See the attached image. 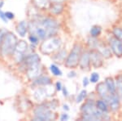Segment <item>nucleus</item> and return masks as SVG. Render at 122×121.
<instances>
[{
  "label": "nucleus",
  "mask_w": 122,
  "mask_h": 121,
  "mask_svg": "<svg viewBox=\"0 0 122 121\" xmlns=\"http://www.w3.org/2000/svg\"><path fill=\"white\" fill-rule=\"evenodd\" d=\"M51 79L48 76H40L33 81V84L37 85H47L51 84Z\"/></svg>",
  "instance_id": "4468645a"
},
{
  "label": "nucleus",
  "mask_w": 122,
  "mask_h": 121,
  "mask_svg": "<svg viewBox=\"0 0 122 121\" xmlns=\"http://www.w3.org/2000/svg\"><path fill=\"white\" fill-rule=\"evenodd\" d=\"M113 35H115V38L122 41V29L115 28L113 29Z\"/></svg>",
  "instance_id": "4be33fe9"
},
{
  "label": "nucleus",
  "mask_w": 122,
  "mask_h": 121,
  "mask_svg": "<svg viewBox=\"0 0 122 121\" xmlns=\"http://www.w3.org/2000/svg\"><path fill=\"white\" fill-rule=\"evenodd\" d=\"M105 84L107 85L108 91H109L111 93H116V91H117V88H116L115 85V82L112 78H107L106 79Z\"/></svg>",
  "instance_id": "2eb2a0df"
},
{
  "label": "nucleus",
  "mask_w": 122,
  "mask_h": 121,
  "mask_svg": "<svg viewBox=\"0 0 122 121\" xmlns=\"http://www.w3.org/2000/svg\"><path fill=\"white\" fill-rule=\"evenodd\" d=\"M27 49V43L25 41H20V43H17L15 48L14 50V55L15 56V58L20 57V61H21V57H23L25 52Z\"/></svg>",
  "instance_id": "6e6552de"
},
{
  "label": "nucleus",
  "mask_w": 122,
  "mask_h": 121,
  "mask_svg": "<svg viewBox=\"0 0 122 121\" xmlns=\"http://www.w3.org/2000/svg\"><path fill=\"white\" fill-rule=\"evenodd\" d=\"M63 90H64V96H68V92H67V90H66V89H65V88H64V89H63Z\"/></svg>",
  "instance_id": "2f4dec72"
},
{
  "label": "nucleus",
  "mask_w": 122,
  "mask_h": 121,
  "mask_svg": "<svg viewBox=\"0 0 122 121\" xmlns=\"http://www.w3.org/2000/svg\"><path fill=\"white\" fill-rule=\"evenodd\" d=\"M88 84H89V79L86 78V77H85V78L83 79V86L86 87Z\"/></svg>",
  "instance_id": "cd10ccee"
},
{
  "label": "nucleus",
  "mask_w": 122,
  "mask_h": 121,
  "mask_svg": "<svg viewBox=\"0 0 122 121\" xmlns=\"http://www.w3.org/2000/svg\"><path fill=\"white\" fill-rule=\"evenodd\" d=\"M0 18L3 20L4 22L7 23V18L6 17V16H5V12H3L2 10H0Z\"/></svg>",
  "instance_id": "bb28decb"
},
{
  "label": "nucleus",
  "mask_w": 122,
  "mask_h": 121,
  "mask_svg": "<svg viewBox=\"0 0 122 121\" xmlns=\"http://www.w3.org/2000/svg\"><path fill=\"white\" fill-rule=\"evenodd\" d=\"M33 2H34V4L39 8L47 7V6L49 4L48 0H33Z\"/></svg>",
  "instance_id": "a211bd4d"
},
{
  "label": "nucleus",
  "mask_w": 122,
  "mask_h": 121,
  "mask_svg": "<svg viewBox=\"0 0 122 121\" xmlns=\"http://www.w3.org/2000/svg\"><path fill=\"white\" fill-rule=\"evenodd\" d=\"M96 106L98 109H99L100 110H102L103 112H107L108 110V106L107 104V102L105 100H99L96 103Z\"/></svg>",
  "instance_id": "f3484780"
},
{
  "label": "nucleus",
  "mask_w": 122,
  "mask_h": 121,
  "mask_svg": "<svg viewBox=\"0 0 122 121\" xmlns=\"http://www.w3.org/2000/svg\"><path fill=\"white\" fill-rule=\"evenodd\" d=\"M3 34L2 31H0V44H1V43H2V40H3Z\"/></svg>",
  "instance_id": "7c9ffc66"
},
{
  "label": "nucleus",
  "mask_w": 122,
  "mask_h": 121,
  "mask_svg": "<svg viewBox=\"0 0 122 121\" xmlns=\"http://www.w3.org/2000/svg\"><path fill=\"white\" fill-rule=\"evenodd\" d=\"M99 52L101 53L102 55H103V57H109L110 55H111V53H110V51L109 49L107 48L105 46H99Z\"/></svg>",
  "instance_id": "aec40b11"
},
{
  "label": "nucleus",
  "mask_w": 122,
  "mask_h": 121,
  "mask_svg": "<svg viewBox=\"0 0 122 121\" xmlns=\"http://www.w3.org/2000/svg\"><path fill=\"white\" fill-rule=\"evenodd\" d=\"M64 110L66 109V110H69V108H68V106H67V105H64Z\"/></svg>",
  "instance_id": "473e14b6"
},
{
  "label": "nucleus",
  "mask_w": 122,
  "mask_h": 121,
  "mask_svg": "<svg viewBox=\"0 0 122 121\" xmlns=\"http://www.w3.org/2000/svg\"><path fill=\"white\" fill-rule=\"evenodd\" d=\"M56 89L59 91H60L62 89V87H61V83L60 82H57L56 83Z\"/></svg>",
  "instance_id": "c756f323"
},
{
  "label": "nucleus",
  "mask_w": 122,
  "mask_h": 121,
  "mask_svg": "<svg viewBox=\"0 0 122 121\" xmlns=\"http://www.w3.org/2000/svg\"><path fill=\"white\" fill-rule=\"evenodd\" d=\"M52 2H54V3H60L62 0H51Z\"/></svg>",
  "instance_id": "72a5a7b5"
},
{
  "label": "nucleus",
  "mask_w": 122,
  "mask_h": 121,
  "mask_svg": "<svg viewBox=\"0 0 122 121\" xmlns=\"http://www.w3.org/2000/svg\"><path fill=\"white\" fill-rule=\"evenodd\" d=\"M97 92H99V96L102 97L104 100L109 96L111 92L108 91V88L106 85L105 83H100V84L97 86Z\"/></svg>",
  "instance_id": "9d476101"
},
{
  "label": "nucleus",
  "mask_w": 122,
  "mask_h": 121,
  "mask_svg": "<svg viewBox=\"0 0 122 121\" xmlns=\"http://www.w3.org/2000/svg\"><path fill=\"white\" fill-rule=\"evenodd\" d=\"M61 120H68V115L67 114H63L60 117Z\"/></svg>",
  "instance_id": "c85d7f7f"
},
{
  "label": "nucleus",
  "mask_w": 122,
  "mask_h": 121,
  "mask_svg": "<svg viewBox=\"0 0 122 121\" xmlns=\"http://www.w3.org/2000/svg\"><path fill=\"white\" fill-rule=\"evenodd\" d=\"M29 40H30V42L32 43L37 44L38 42V38L37 36H35V35H31V36L29 37Z\"/></svg>",
  "instance_id": "393cba45"
},
{
  "label": "nucleus",
  "mask_w": 122,
  "mask_h": 121,
  "mask_svg": "<svg viewBox=\"0 0 122 121\" xmlns=\"http://www.w3.org/2000/svg\"><path fill=\"white\" fill-rule=\"evenodd\" d=\"M39 61H40V58L37 54H31L25 58V63L28 65V67L39 64Z\"/></svg>",
  "instance_id": "9b49d317"
},
{
  "label": "nucleus",
  "mask_w": 122,
  "mask_h": 121,
  "mask_svg": "<svg viewBox=\"0 0 122 121\" xmlns=\"http://www.w3.org/2000/svg\"><path fill=\"white\" fill-rule=\"evenodd\" d=\"M90 60L92 62L95 67H99L102 65L103 61H102V58L100 57V54L99 52L95 51H92L90 54Z\"/></svg>",
  "instance_id": "1a4fd4ad"
},
{
  "label": "nucleus",
  "mask_w": 122,
  "mask_h": 121,
  "mask_svg": "<svg viewBox=\"0 0 122 121\" xmlns=\"http://www.w3.org/2000/svg\"><path fill=\"white\" fill-rule=\"evenodd\" d=\"M57 23L54 20L46 18L38 22H33L29 25L32 35L40 39H48L57 32Z\"/></svg>",
  "instance_id": "f257e3e1"
},
{
  "label": "nucleus",
  "mask_w": 122,
  "mask_h": 121,
  "mask_svg": "<svg viewBox=\"0 0 122 121\" xmlns=\"http://www.w3.org/2000/svg\"><path fill=\"white\" fill-rule=\"evenodd\" d=\"M105 101L107 102V103H108L110 108L113 111H116V110H117L119 109L120 101H119V98H118L116 93H110L109 96L105 99Z\"/></svg>",
  "instance_id": "0eeeda50"
},
{
  "label": "nucleus",
  "mask_w": 122,
  "mask_h": 121,
  "mask_svg": "<svg viewBox=\"0 0 122 121\" xmlns=\"http://www.w3.org/2000/svg\"><path fill=\"white\" fill-rule=\"evenodd\" d=\"M90 55L88 52H84L83 54L81 56L79 60V64L81 66V68H87L90 65Z\"/></svg>",
  "instance_id": "f8f14e48"
},
{
  "label": "nucleus",
  "mask_w": 122,
  "mask_h": 121,
  "mask_svg": "<svg viewBox=\"0 0 122 121\" xmlns=\"http://www.w3.org/2000/svg\"><path fill=\"white\" fill-rule=\"evenodd\" d=\"M101 33V28L99 26H94L90 29V35L92 37H98Z\"/></svg>",
  "instance_id": "412c9836"
},
{
  "label": "nucleus",
  "mask_w": 122,
  "mask_h": 121,
  "mask_svg": "<svg viewBox=\"0 0 122 121\" xmlns=\"http://www.w3.org/2000/svg\"><path fill=\"white\" fill-rule=\"evenodd\" d=\"M99 79V75L97 73H93L91 75H90V81L91 83H97Z\"/></svg>",
  "instance_id": "b1692460"
},
{
  "label": "nucleus",
  "mask_w": 122,
  "mask_h": 121,
  "mask_svg": "<svg viewBox=\"0 0 122 121\" xmlns=\"http://www.w3.org/2000/svg\"><path fill=\"white\" fill-rule=\"evenodd\" d=\"M35 120H51L52 119V112L46 106H40L34 110Z\"/></svg>",
  "instance_id": "39448f33"
},
{
  "label": "nucleus",
  "mask_w": 122,
  "mask_h": 121,
  "mask_svg": "<svg viewBox=\"0 0 122 121\" xmlns=\"http://www.w3.org/2000/svg\"><path fill=\"white\" fill-rule=\"evenodd\" d=\"M5 16L7 18V20H12L14 18V14H13L12 12H5Z\"/></svg>",
  "instance_id": "a878e982"
},
{
  "label": "nucleus",
  "mask_w": 122,
  "mask_h": 121,
  "mask_svg": "<svg viewBox=\"0 0 122 121\" xmlns=\"http://www.w3.org/2000/svg\"><path fill=\"white\" fill-rule=\"evenodd\" d=\"M63 9H64V7L60 3H56L52 5L51 8V12L54 14H60V13L62 12Z\"/></svg>",
  "instance_id": "dca6fc26"
},
{
  "label": "nucleus",
  "mask_w": 122,
  "mask_h": 121,
  "mask_svg": "<svg viewBox=\"0 0 122 121\" xmlns=\"http://www.w3.org/2000/svg\"><path fill=\"white\" fill-rule=\"evenodd\" d=\"M110 46L116 56H122V41L119 40L117 38H112L110 39Z\"/></svg>",
  "instance_id": "423d86ee"
},
{
  "label": "nucleus",
  "mask_w": 122,
  "mask_h": 121,
  "mask_svg": "<svg viewBox=\"0 0 122 121\" xmlns=\"http://www.w3.org/2000/svg\"><path fill=\"white\" fill-rule=\"evenodd\" d=\"M61 45V40L56 38H51L47 39L41 45V51L46 54H51L53 52L59 49Z\"/></svg>",
  "instance_id": "7ed1b4c3"
},
{
  "label": "nucleus",
  "mask_w": 122,
  "mask_h": 121,
  "mask_svg": "<svg viewBox=\"0 0 122 121\" xmlns=\"http://www.w3.org/2000/svg\"><path fill=\"white\" fill-rule=\"evenodd\" d=\"M81 57V46L79 44H76L68 55V58L65 61V65L68 67H75L79 63Z\"/></svg>",
  "instance_id": "20e7f679"
},
{
  "label": "nucleus",
  "mask_w": 122,
  "mask_h": 121,
  "mask_svg": "<svg viewBox=\"0 0 122 121\" xmlns=\"http://www.w3.org/2000/svg\"><path fill=\"white\" fill-rule=\"evenodd\" d=\"M86 94H87L86 91V90H82L81 92L79 94H78L77 98H76V102H77V103H79V102H81V101H83L84 99H85V98L86 97Z\"/></svg>",
  "instance_id": "5701e85b"
},
{
  "label": "nucleus",
  "mask_w": 122,
  "mask_h": 121,
  "mask_svg": "<svg viewBox=\"0 0 122 121\" xmlns=\"http://www.w3.org/2000/svg\"><path fill=\"white\" fill-rule=\"evenodd\" d=\"M28 31V25L25 21H21L17 25V32L20 36L24 37L25 34Z\"/></svg>",
  "instance_id": "ddd939ff"
},
{
  "label": "nucleus",
  "mask_w": 122,
  "mask_h": 121,
  "mask_svg": "<svg viewBox=\"0 0 122 121\" xmlns=\"http://www.w3.org/2000/svg\"><path fill=\"white\" fill-rule=\"evenodd\" d=\"M17 44V39L13 34L8 33L3 35L1 43V52L3 56L9 55L14 52L15 46Z\"/></svg>",
  "instance_id": "f03ea898"
},
{
  "label": "nucleus",
  "mask_w": 122,
  "mask_h": 121,
  "mask_svg": "<svg viewBox=\"0 0 122 121\" xmlns=\"http://www.w3.org/2000/svg\"><path fill=\"white\" fill-rule=\"evenodd\" d=\"M50 70L51 71V73L56 76H61L62 75V71L60 70L58 66H56V65H51L50 67Z\"/></svg>",
  "instance_id": "6ab92c4d"
}]
</instances>
